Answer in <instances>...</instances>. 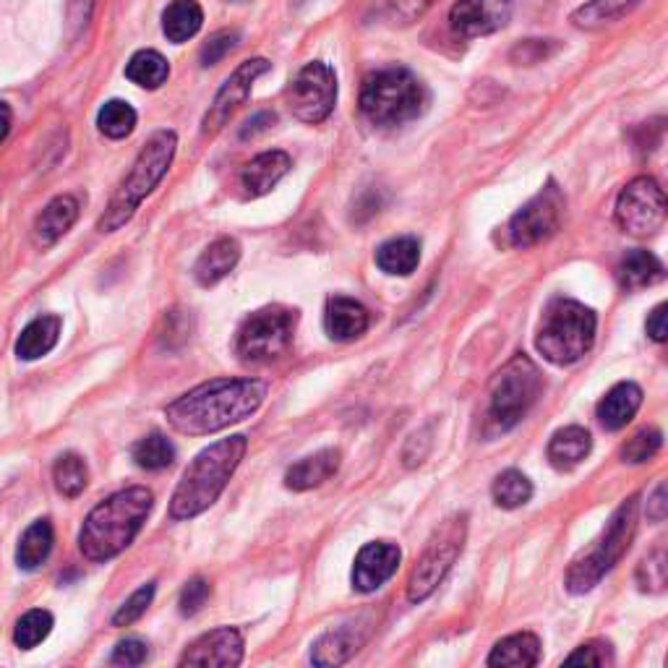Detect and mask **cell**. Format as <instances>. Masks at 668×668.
<instances>
[{
    "label": "cell",
    "mask_w": 668,
    "mask_h": 668,
    "mask_svg": "<svg viewBox=\"0 0 668 668\" xmlns=\"http://www.w3.org/2000/svg\"><path fill=\"white\" fill-rule=\"evenodd\" d=\"M267 389L259 379H212L171 402L165 418L178 433L206 437L251 418L262 407Z\"/></svg>",
    "instance_id": "1"
},
{
    "label": "cell",
    "mask_w": 668,
    "mask_h": 668,
    "mask_svg": "<svg viewBox=\"0 0 668 668\" xmlns=\"http://www.w3.org/2000/svg\"><path fill=\"white\" fill-rule=\"evenodd\" d=\"M154 507V494L144 486L118 491L89 512L81 525L79 549L89 562H108L123 554L139 535Z\"/></svg>",
    "instance_id": "2"
},
{
    "label": "cell",
    "mask_w": 668,
    "mask_h": 668,
    "mask_svg": "<svg viewBox=\"0 0 668 668\" xmlns=\"http://www.w3.org/2000/svg\"><path fill=\"white\" fill-rule=\"evenodd\" d=\"M245 450H249V441L238 433V437L219 439L217 444L199 452L171 499L173 520H191V517H199L201 512L210 509L219 494L228 489L232 472L245 457Z\"/></svg>",
    "instance_id": "3"
},
{
    "label": "cell",
    "mask_w": 668,
    "mask_h": 668,
    "mask_svg": "<svg viewBox=\"0 0 668 668\" xmlns=\"http://www.w3.org/2000/svg\"><path fill=\"white\" fill-rule=\"evenodd\" d=\"M175 149H178V136H175V131H157L147 141V147L139 152L131 171L121 180L118 191L110 199L105 214L100 217L102 232L121 230L123 225L134 217L136 210L141 206V201L160 186V180L171 171Z\"/></svg>",
    "instance_id": "4"
},
{
    "label": "cell",
    "mask_w": 668,
    "mask_h": 668,
    "mask_svg": "<svg viewBox=\"0 0 668 668\" xmlns=\"http://www.w3.org/2000/svg\"><path fill=\"white\" fill-rule=\"evenodd\" d=\"M543 389L541 371L525 353H517L507 366L494 376L489 389V411H486L483 433L489 439L507 433L528 415Z\"/></svg>",
    "instance_id": "5"
},
{
    "label": "cell",
    "mask_w": 668,
    "mask_h": 668,
    "mask_svg": "<svg viewBox=\"0 0 668 668\" xmlns=\"http://www.w3.org/2000/svg\"><path fill=\"white\" fill-rule=\"evenodd\" d=\"M426 105V87L407 68H381L363 81L361 110L374 126H402L418 118Z\"/></svg>",
    "instance_id": "6"
},
{
    "label": "cell",
    "mask_w": 668,
    "mask_h": 668,
    "mask_svg": "<svg viewBox=\"0 0 668 668\" xmlns=\"http://www.w3.org/2000/svg\"><path fill=\"white\" fill-rule=\"evenodd\" d=\"M595 327H598V322L588 306L567 301V298H556L543 314L535 345L546 361L556 363V366H569L593 348Z\"/></svg>",
    "instance_id": "7"
},
{
    "label": "cell",
    "mask_w": 668,
    "mask_h": 668,
    "mask_svg": "<svg viewBox=\"0 0 668 668\" xmlns=\"http://www.w3.org/2000/svg\"><path fill=\"white\" fill-rule=\"evenodd\" d=\"M634 530H638V496H629L619 509L614 512L598 541L590 546L580 559H575L567 572V590L575 595L588 593L606 577L621 556L632 546Z\"/></svg>",
    "instance_id": "8"
},
{
    "label": "cell",
    "mask_w": 668,
    "mask_h": 668,
    "mask_svg": "<svg viewBox=\"0 0 668 668\" xmlns=\"http://www.w3.org/2000/svg\"><path fill=\"white\" fill-rule=\"evenodd\" d=\"M465 538H468V515L446 517L433 530L424 554L415 564L411 582H407V598H411V603L426 601L439 588V582L450 572L452 564L457 562L459 551L465 546Z\"/></svg>",
    "instance_id": "9"
},
{
    "label": "cell",
    "mask_w": 668,
    "mask_h": 668,
    "mask_svg": "<svg viewBox=\"0 0 668 668\" xmlns=\"http://www.w3.org/2000/svg\"><path fill=\"white\" fill-rule=\"evenodd\" d=\"M298 314L285 306L259 308L241 324L236 353L245 363H269L282 358L293 345Z\"/></svg>",
    "instance_id": "10"
},
{
    "label": "cell",
    "mask_w": 668,
    "mask_h": 668,
    "mask_svg": "<svg viewBox=\"0 0 668 668\" xmlns=\"http://www.w3.org/2000/svg\"><path fill=\"white\" fill-rule=\"evenodd\" d=\"M616 223L629 236H655L666 223V193L658 180L640 175L621 188L616 199Z\"/></svg>",
    "instance_id": "11"
},
{
    "label": "cell",
    "mask_w": 668,
    "mask_h": 668,
    "mask_svg": "<svg viewBox=\"0 0 668 668\" xmlns=\"http://www.w3.org/2000/svg\"><path fill=\"white\" fill-rule=\"evenodd\" d=\"M337 102V76L327 63H306L290 87L288 105L293 115L303 123H322L329 118Z\"/></svg>",
    "instance_id": "12"
},
{
    "label": "cell",
    "mask_w": 668,
    "mask_h": 668,
    "mask_svg": "<svg viewBox=\"0 0 668 668\" xmlns=\"http://www.w3.org/2000/svg\"><path fill=\"white\" fill-rule=\"evenodd\" d=\"M564 214V197L556 188V184H549L538 193L535 199H530L520 212L512 217L509 223V241L517 249H530L549 241L551 236H556L562 225Z\"/></svg>",
    "instance_id": "13"
},
{
    "label": "cell",
    "mask_w": 668,
    "mask_h": 668,
    "mask_svg": "<svg viewBox=\"0 0 668 668\" xmlns=\"http://www.w3.org/2000/svg\"><path fill=\"white\" fill-rule=\"evenodd\" d=\"M267 71H269V61H264V58L245 61L232 71L230 79L219 87L217 97H214L210 113H206V118H204V126H201V134L214 136L217 131H223V126L232 118V113H236V110L249 100L254 81L262 74H267Z\"/></svg>",
    "instance_id": "14"
},
{
    "label": "cell",
    "mask_w": 668,
    "mask_h": 668,
    "mask_svg": "<svg viewBox=\"0 0 668 668\" xmlns=\"http://www.w3.org/2000/svg\"><path fill=\"white\" fill-rule=\"evenodd\" d=\"M245 653L243 634L236 627H219L206 632L204 638L193 642L188 651L180 655V666H201V668H232L241 666Z\"/></svg>",
    "instance_id": "15"
},
{
    "label": "cell",
    "mask_w": 668,
    "mask_h": 668,
    "mask_svg": "<svg viewBox=\"0 0 668 668\" xmlns=\"http://www.w3.org/2000/svg\"><path fill=\"white\" fill-rule=\"evenodd\" d=\"M509 16L512 0H459L450 11V24L457 37L472 40L507 27Z\"/></svg>",
    "instance_id": "16"
},
{
    "label": "cell",
    "mask_w": 668,
    "mask_h": 668,
    "mask_svg": "<svg viewBox=\"0 0 668 668\" xmlns=\"http://www.w3.org/2000/svg\"><path fill=\"white\" fill-rule=\"evenodd\" d=\"M402 562V551L400 546L387 541H376L366 543L355 556V567H353V588L358 593H374L379 590L385 582L398 572Z\"/></svg>",
    "instance_id": "17"
},
{
    "label": "cell",
    "mask_w": 668,
    "mask_h": 668,
    "mask_svg": "<svg viewBox=\"0 0 668 668\" xmlns=\"http://www.w3.org/2000/svg\"><path fill=\"white\" fill-rule=\"evenodd\" d=\"M371 316L363 303L353 301V298H329L327 311H324V329L337 342H353L366 332Z\"/></svg>",
    "instance_id": "18"
},
{
    "label": "cell",
    "mask_w": 668,
    "mask_h": 668,
    "mask_svg": "<svg viewBox=\"0 0 668 668\" xmlns=\"http://www.w3.org/2000/svg\"><path fill=\"white\" fill-rule=\"evenodd\" d=\"M290 167H293V160H290L288 152H280V149L259 154V157L251 160L241 173V186L245 197L259 199L264 197V193H269L272 188L288 175Z\"/></svg>",
    "instance_id": "19"
},
{
    "label": "cell",
    "mask_w": 668,
    "mask_h": 668,
    "mask_svg": "<svg viewBox=\"0 0 668 668\" xmlns=\"http://www.w3.org/2000/svg\"><path fill=\"white\" fill-rule=\"evenodd\" d=\"M76 217H79V201L74 197H55L35 219V243L48 249L61 241L66 232L74 228Z\"/></svg>",
    "instance_id": "20"
},
{
    "label": "cell",
    "mask_w": 668,
    "mask_h": 668,
    "mask_svg": "<svg viewBox=\"0 0 668 668\" xmlns=\"http://www.w3.org/2000/svg\"><path fill=\"white\" fill-rule=\"evenodd\" d=\"M666 277V267L658 256L651 254V251L634 249L621 259L619 269H616V280H619V288L627 290V293H634V290L642 288H653Z\"/></svg>",
    "instance_id": "21"
},
{
    "label": "cell",
    "mask_w": 668,
    "mask_h": 668,
    "mask_svg": "<svg viewBox=\"0 0 668 668\" xmlns=\"http://www.w3.org/2000/svg\"><path fill=\"white\" fill-rule=\"evenodd\" d=\"M340 450H322L316 455L303 457L301 463H295L293 468L285 472V486L293 491L316 489V486L329 481L340 470Z\"/></svg>",
    "instance_id": "22"
},
{
    "label": "cell",
    "mask_w": 668,
    "mask_h": 668,
    "mask_svg": "<svg viewBox=\"0 0 668 668\" xmlns=\"http://www.w3.org/2000/svg\"><path fill=\"white\" fill-rule=\"evenodd\" d=\"M363 642H366V632H361L355 625H345L316 640L311 660H314V666H340L358 653Z\"/></svg>",
    "instance_id": "23"
},
{
    "label": "cell",
    "mask_w": 668,
    "mask_h": 668,
    "mask_svg": "<svg viewBox=\"0 0 668 668\" xmlns=\"http://www.w3.org/2000/svg\"><path fill=\"white\" fill-rule=\"evenodd\" d=\"M642 405V389L632 381L616 385L598 405V420L608 431H621L634 418Z\"/></svg>",
    "instance_id": "24"
},
{
    "label": "cell",
    "mask_w": 668,
    "mask_h": 668,
    "mask_svg": "<svg viewBox=\"0 0 668 668\" xmlns=\"http://www.w3.org/2000/svg\"><path fill=\"white\" fill-rule=\"evenodd\" d=\"M238 259H241V245H238L236 238H219V241H214L210 249L199 256L193 275H197L199 285L210 288V285L225 280V277L236 269Z\"/></svg>",
    "instance_id": "25"
},
{
    "label": "cell",
    "mask_w": 668,
    "mask_h": 668,
    "mask_svg": "<svg viewBox=\"0 0 668 668\" xmlns=\"http://www.w3.org/2000/svg\"><path fill=\"white\" fill-rule=\"evenodd\" d=\"M593 450V439L585 428L567 426L556 431L549 441V459L556 470H575Z\"/></svg>",
    "instance_id": "26"
},
{
    "label": "cell",
    "mask_w": 668,
    "mask_h": 668,
    "mask_svg": "<svg viewBox=\"0 0 668 668\" xmlns=\"http://www.w3.org/2000/svg\"><path fill=\"white\" fill-rule=\"evenodd\" d=\"M61 316H37L35 322H29L22 329L16 340V355L22 361H37L42 355H48L50 350L58 345V337H61Z\"/></svg>",
    "instance_id": "27"
},
{
    "label": "cell",
    "mask_w": 668,
    "mask_h": 668,
    "mask_svg": "<svg viewBox=\"0 0 668 668\" xmlns=\"http://www.w3.org/2000/svg\"><path fill=\"white\" fill-rule=\"evenodd\" d=\"M541 660V640L533 632H517L499 640L489 655V666L533 668Z\"/></svg>",
    "instance_id": "28"
},
{
    "label": "cell",
    "mask_w": 668,
    "mask_h": 668,
    "mask_svg": "<svg viewBox=\"0 0 668 668\" xmlns=\"http://www.w3.org/2000/svg\"><path fill=\"white\" fill-rule=\"evenodd\" d=\"M201 24H204V11H201L197 0H173L162 14V31L175 45L197 37Z\"/></svg>",
    "instance_id": "29"
},
{
    "label": "cell",
    "mask_w": 668,
    "mask_h": 668,
    "mask_svg": "<svg viewBox=\"0 0 668 668\" xmlns=\"http://www.w3.org/2000/svg\"><path fill=\"white\" fill-rule=\"evenodd\" d=\"M53 543H55V533L50 520L31 522L29 528L24 530L22 541H18L16 564L22 569H27V572H35V569H40L42 564L48 562L50 551H53Z\"/></svg>",
    "instance_id": "30"
},
{
    "label": "cell",
    "mask_w": 668,
    "mask_h": 668,
    "mask_svg": "<svg viewBox=\"0 0 668 668\" xmlns=\"http://www.w3.org/2000/svg\"><path fill=\"white\" fill-rule=\"evenodd\" d=\"M420 262V245L415 238H392L376 251V264L387 275H400L407 277L413 275L415 267Z\"/></svg>",
    "instance_id": "31"
},
{
    "label": "cell",
    "mask_w": 668,
    "mask_h": 668,
    "mask_svg": "<svg viewBox=\"0 0 668 668\" xmlns=\"http://www.w3.org/2000/svg\"><path fill=\"white\" fill-rule=\"evenodd\" d=\"M126 76L136 87L160 89L162 84L167 81V76H171V66H167V61L157 50H139V53L128 61Z\"/></svg>",
    "instance_id": "32"
},
{
    "label": "cell",
    "mask_w": 668,
    "mask_h": 668,
    "mask_svg": "<svg viewBox=\"0 0 668 668\" xmlns=\"http://www.w3.org/2000/svg\"><path fill=\"white\" fill-rule=\"evenodd\" d=\"M134 463L141 470H165L175 463V446L162 433H149L134 446Z\"/></svg>",
    "instance_id": "33"
},
{
    "label": "cell",
    "mask_w": 668,
    "mask_h": 668,
    "mask_svg": "<svg viewBox=\"0 0 668 668\" xmlns=\"http://www.w3.org/2000/svg\"><path fill=\"white\" fill-rule=\"evenodd\" d=\"M533 496V483L520 470H504L494 481V502L502 509H517L530 502Z\"/></svg>",
    "instance_id": "34"
},
{
    "label": "cell",
    "mask_w": 668,
    "mask_h": 668,
    "mask_svg": "<svg viewBox=\"0 0 668 668\" xmlns=\"http://www.w3.org/2000/svg\"><path fill=\"white\" fill-rule=\"evenodd\" d=\"M53 481H55V489L61 491L63 496L76 499L84 489H87L89 470L79 455L68 452V455L58 457V463L53 468Z\"/></svg>",
    "instance_id": "35"
},
{
    "label": "cell",
    "mask_w": 668,
    "mask_h": 668,
    "mask_svg": "<svg viewBox=\"0 0 668 668\" xmlns=\"http://www.w3.org/2000/svg\"><path fill=\"white\" fill-rule=\"evenodd\" d=\"M97 126L108 139H126L136 128V110L123 100H110L97 115Z\"/></svg>",
    "instance_id": "36"
},
{
    "label": "cell",
    "mask_w": 668,
    "mask_h": 668,
    "mask_svg": "<svg viewBox=\"0 0 668 668\" xmlns=\"http://www.w3.org/2000/svg\"><path fill=\"white\" fill-rule=\"evenodd\" d=\"M53 632V614L45 612V608H31L18 619V625L14 629V642L22 651H31L40 642Z\"/></svg>",
    "instance_id": "37"
},
{
    "label": "cell",
    "mask_w": 668,
    "mask_h": 668,
    "mask_svg": "<svg viewBox=\"0 0 668 668\" xmlns=\"http://www.w3.org/2000/svg\"><path fill=\"white\" fill-rule=\"evenodd\" d=\"M634 0H590L588 5H582L580 11H575L572 22L580 29H595L603 24L614 22L616 16H621L632 5Z\"/></svg>",
    "instance_id": "38"
},
{
    "label": "cell",
    "mask_w": 668,
    "mask_h": 668,
    "mask_svg": "<svg viewBox=\"0 0 668 668\" xmlns=\"http://www.w3.org/2000/svg\"><path fill=\"white\" fill-rule=\"evenodd\" d=\"M668 582V559L666 549H655L638 567V585L642 593H660Z\"/></svg>",
    "instance_id": "39"
},
{
    "label": "cell",
    "mask_w": 668,
    "mask_h": 668,
    "mask_svg": "<svg viewBox=\"0 0 668 668\" xmlns=\"http://www.w3.org/2000/svg\"><path fill=\"white\" fill-rule=\"evenodd\" d=\"M660 446H664V433H660L658 428H645V431L634 433V437L621 446V459L632 465L647 463V459L658 455Z\"/></svg>",
    "instance_id": "40"
},
{
    "label": "cell",
    "mask_w": 668,
    "mask_h": 668,
    "mask_svg": "<svg viewBox=\"0 0 668 668\" xmlns=\"http://www.w3.org/2000/svg\"><path fill=\"white\" fill-rule=\"evenodd\" d=\"M154 590H157V585H154V582H147L144 588L136 590L131 598H128V601L123 603V606L118 608V612H115L113 625H115V627H131L134 621H139L141 616L147 614V608L152 606Z\"/></svg>",
    "instance_id": "41"
},
{
    "label": "cell",
    "mask_w": 668,
    "mask_h": 668,
    "mask_svg": "<svg viewBox=\"0 0 668 668\" xmlns=\"http://www.w3.org/2000/svg\"><path fill=\"white\" fill-rule=\"evenodd\" d=\"M567 666H612L614 664V651L608 642L603 640H593L585 642V645H580L577 651L569 655L567 660H564Z\"/></svg>",
    "instance_id": "42"
},
{
    "label": "cell",
    "mask_w": 668,
    "mask_h": 668,
    "mask_svg": "<svg viewBox=\"0 0 668 668\" xmlns=\"http://www.w3.org/2000/svg\"><path fill=\"white\" fill-rule=\"evenodd\" d=\"M212 588L210 582L201 580V577H193L191 582H186V588L180 590V598H178V612L184 616H197L201 608L206 606V601H210Z\"/></svg>",
    "instance_id": "43"
},
{
    "label": "cell",
    "mask_w": 668,
    "mask_h": 668,
    "mask_svg": "<svg viewBox=\"0 0 668 668\" xmlns=\"http://www.w3.org/2000/svg\"><path fill=\"white\" fill-rule=\"evenodd\" d=\"M236 45H238L236 31H217V35H212L210 40L204 42V48H201V53H199L201 66H204V68L217 66V63L223 61V58L228 55L230 50H236Z\"/></svg>",
    "instance_id": "44"
},
{
    "label": "cell",
    "mask_w": 668,
    "mask_h": 668,
    "mask_svg": "<svg viewBox=\"0 0 668 668\" xmlns=\"http://www.w3.org/2000/svg\"><path fill=\"white\" fill-rule=\"evenodd\" d=\"M149 655V647L147 642L136 640V638H128L115 645L113 655H110V660H113L115 666H141L147 660Z\"/></svg>",
    "instance_id": "45"
},
{
    "label": "cell",
    "mask_w": 668,
    "mask_h": 668,
    "mask_svg": "<svg viewBox=\"0 0 668 668\" xmlns=\"http://www.w3.org/2000/svg\"><path fill=\"white\" fill-rule=\"evenodd\" d=\"M433 0H389V14L394 22L411 24L415 18H420L431 9Z\"/></svg>",
    "instance_id": "46"
},
{
    "label": "cell",
    "mask_w": 668,
    "mask_h": 668,
    "mask_svg": "<svg viewBox=\"0 0 668 668\" xmlns=\"http://www.w3.org/2000/svg\"><path fill=\"white\" fill-rule=\"evenodd\" d=\"M666 303H660V306L653 308V314L647 316V335H651V340L655 342H666L668 337V324H666Z\"/></svg>",
    "instance_id": "47"
},
{
    "label": "cell",
    "mask_w": 668,
    "mask_h": 668,
    "mask_svg": "<svg viewBox=\"0 0 668 668\" xmlns=\"http://www.w3.org/2000/svg\"><path fill=\"white\" fill-rule=\"evenodd\" d=\"M666 515H668L666 483H658V489H655L653 496L647 499V520H651V522H664Z\"/></svg>",
    "instance_id": "48"
},
{
    "label": "cell",
    "mask_w": 668,
    "mask_h": 668,
    "mask_svg": "<svg viewBox=\"0 0 668 668\" xmlns=\"http://www.w3.org/2000/svg\"><path fill=\"white\" fill-rule=\"evenodd\" d=\"M275 121H277V115H275V113H259V115H254V118H251V121L243 126L241 139H243V141H245V139H254V136L267 131V128H269Z\"/></svg>",
    "instance_id": "49"
},
{
    "label": "cell",
    "mask_w": 668,
    "mask_h": 668,
    "mask_svg": "<svg viewBox=\"0 0 668 668\" xmlns=\"http://www.w3.org/2000/svg\"><path fill=\"white\" fill-rule=\"evenodd\" d=\"M94 0H71L68 11H71V22L76 24H87L89 16H92Z\"/></svg>",
    "instance_id": "50"
},
{
    "label": "cell",
    "mask_w": 668,
    "mask_h": 668,
    "mask_svg": "<svg viewBox=\"0 0 668 668\" xmlns=\"http://www.w3.org/2000/svg\"><path fill=\"white\" fill-rule=\"evenodd\" d=\"M11 126H14V113H11V108L5 105V102H0V144L9 139Z\"/></svg>",
    "instance_id": "51"
}]
</instances>
